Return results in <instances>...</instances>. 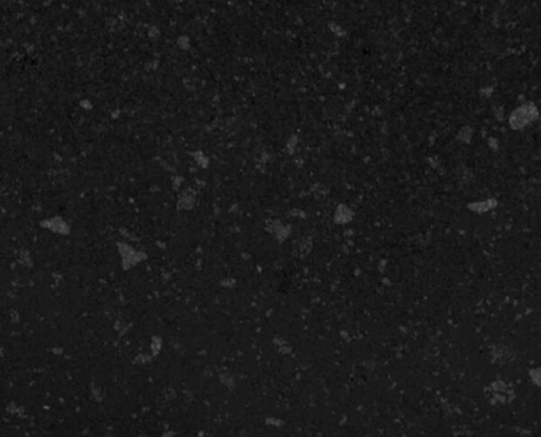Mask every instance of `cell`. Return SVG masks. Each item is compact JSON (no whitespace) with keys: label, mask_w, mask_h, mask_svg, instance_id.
<instances>
[{"label":"cell","mask_w":541,"mask_h":437,"mask_svg":"<svg viewBox=\"0 0 541 437\" xmlns=\"http://www.w3.org/2000/svg\"><path fill=\"white\" fill-rule=\"evenodd\" d=\"M489 389L492 391V396L497 401L509 402V399L510 400H513L512 398L514 397V393L510 389V386L506 383H503V381H496L492 383L489 385Z\"/></svg>","instance_id":"obj_1"},{"label":"cell","mask_w":541,"mask_h":437,"mask_svg":"<svg viewBox=\"0 0 541 437\" xmlns=\"http://www.w3.org/2000/svg\"><path fill=\"white\" fill-rule=\"evenodd\" d=\"M531 376H532V380H534V382L536 384L541 386V371L540 369L532 371L531 372Z\"/></svg>","instance_id":"obj_2"}]
</instances>
